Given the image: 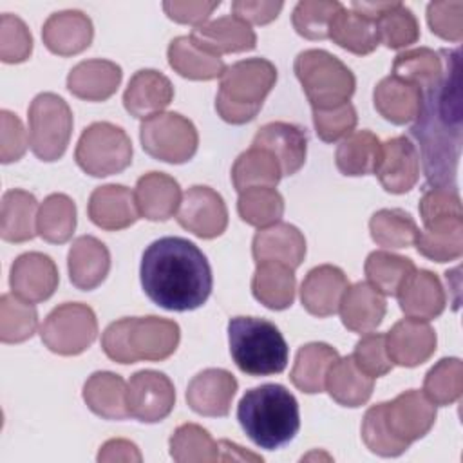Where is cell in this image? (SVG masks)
Here are the masks:
<instances>
[{
    "mask_svg": "<svg viewBox=\"0 0 463 463\" xmlns=\"http://www.w3.org/2000/svg\"><path fill=\"white\" fill-rule=\"evenodd\" d=\"M445 69L438 85L423 94L412 137L420 143L425 177L432 186H454L461 150L459 51H441Z\"/></svg>",
    "mask_w": 463,
    "mask_h": 463,
    "instance_id": "obj_1",
    "label": "cell"
},
{
    "mask_svg": "<svg viewBox=\"0 0 463 463\" xmlns=\"http://www.w3.org/2000/svg\"><path fill=\"white\" fill-rule=\"evenodd\" d=\"M139 277L145 295L168 311L201 307L213 286L206 255L183 237H161L146 246Z\"/></svg>",
    "mask_w": 463,
    "mask_h": 463,
    "instance_id": "obj_2",
    "label": "cell"
},
{
    "mask_svg": "<svg viewBox=\"0 0 463 463\" xmlns=\"http://www.w3.org/2000/svg\"><path fill=\"white\" fill-rule=\"evenodd\" d=\"M237 420L257 447L277 450L300 429L298 402L284 385L264 383L244 392L237 405Z\"/></svg>",
    "mask_w": 463,
    "mask_h": 463,
    "instance_id": "obj_3",
    "label": "cell"
},
{
    "mask_svg": "<svg viewBox=\"0 0 463 463\" xmlns=\"http://www.w3.org/2000/svg\"><path fill=\"white\" fill-rule=\"evenodd\" d=\"M179 340L181 329L174 320L156 315L127 317L103 331L101 347L118 364L161 362L175 353Z\"/></svg>",
    "mask_w": 463,
    "mask_h": 463,
    "instance_id": "obj_4",
    "label": "cell"
},
{
    "mask_svg": "<svg viewBox=\"0 0 463 463\" xmlns=\"http://www.w3.org/2000/svg\"><path fill=\"white\" fill-rule=\"evenodd\" d=\"M277 69L266 58H246L232 63L221 76L215 96V110L226 123L244 125L251 121L269 90L275 87Z\"/></svg>",
    "mask_w": 463,
    "mask_h": 463,
    "instance_id": "obj_5",
    "label": "cell"
},
{
    "mask_svg": "<svg viewBox=\"0 0 463 463\" xmlns=\"http://www.w3.org/2000/svg\"><path fill=\"white\" fill-rule=\"evenodd\" d=\"M230 354L250 376L279 374L288 365L289 347L279 327L257 317H233L228 322Z\"/></svg>",
    "mask_w": 463,
    "mask_h": 463,
    "instance_id": "obj_6",
    "label": "cell"
},
{
    "mask_svg": "<svg viewBox=\"0 0 463 463\" xmlns=\"http://www.w3.org/2000/svg\"><path fill=\"white\" fill-rule=\"evenodd\" d=\"M293 71L313 110L347 103L354 94L356 80L351 69L324 49H307L298 52Z\"/></svg>",
    "mask_w": 463,
    "mask_h": 463,
    "instance_id": "obj_7",
    "label": "cell"
},
{
    "mask_svg": "<svg viewBox=\"0 0 463 463\" xmlns=\"http://www.w3.org/2000/svg\"><path fill=\"white\" fill-rule=\"evenodd\" d=\"M74 159L92 177L119 174L132 163V141L121 127L96 121L81 132Z\"/></svg>",
    "mask_w": 463,
    "mask_h": 463,
    "instance_id": "obj_8",
    "label": "cell"
},
{
    "mask_svg": "<svg viewBox=\"0 0 463 463\" xmlns=\"http://www.w3.org/2000/svg\"><path fill=\"white\" fill-rule=\"evenodd\" d=\"M29 145L42 161L60 159L72 134V112L54 92L38 94L29 105Z\"/></svg>",
    "mask_w": 463,
    "mask_h": 463,
    "instance_id": "obj_9",
    "label": "cell"
},
{
    "mask_svg": "<svg viewBox=\"0 0 463 463\" xmlns=\"http://www.w3.org/2000/svg\"><path fill=\"white\" fill-rule=\"evenodd\" d=\"M139 139L148 156L174 165L190 161L199 145L195 125L177 112H159L143 119Z\"/></svg>",
    "mask_w": 463,
    "mask_h": 463,
    "instance_id": "obj_10",
    "label": "cell"
},
{
    "mask_svg": "<svg viewBox=\"0 0 463 463\" xmlns=\"http://www.w3.org/2000/svg\"><path fill=\"white\" fill-rule=\"evenodd\" d=\"M98 320L92 307L81 302H65L54 307L40 326L42 342L56 354L74 356L92 345Z\"/></svg>",
    "mask_w": 463,
    "mask_h": 463,
    "instance_id": "obj_11",
    "label": "cell"
},
{
    "mask_svg": "<svg viewBox=\"0 0 463 463\" xmlns=\"http://www.w3.org/2000/svg\"><path fill=\"white\" fill-rule=\"evenodd\" d=\"M128 414L143 423L165 420L175 405L172 380L159 371L143 369L130 376L127 383Z\"/></svg>",
    "mask_w": 463,
    "mask_h": 463,
    "instance_id": "obj_12",
    "label": "cell"
},
{
    "mask_svg": "<svg viewBox=\"0 0 463 463\" xmlns=\"http://www.w3.org/2000/svg\"><path fill=\"white\" fill-rule=\"evenodd\" d=\"M177 222L201 239H215L228 226L226 204L213 188L190 186L179 204Z\"/></svg>",
    "mask_w": 463,
    "mask_h": 463,
    "instance_id": "obj_13",
    "label": "cell"
},
{
    "mask_svg": "<svg viewBox=\"0 0 463 463\" xmlns=\"http://www.w3.org/2000/svg\"><path fill=\"white\" fill-rule=\"evenodd\" d=\"M383 403V420L392 436L407 445L423 438L436 421V405L420 391L411 389Z\"/></svg>",
    "mask_w": 463,
    "mask_h": 463,
    "instance_id": "obj_14",
    "label": "cell"
},
{
    "mask_svg": "<svg viewBox=\"0 0 463 463\" xmlns=\"http://www.w3.org/2000/svg\"><path fill=\"white\" fill-rule=\"evenodd\" d=\"M374 175L391 194H405L414 188L420 177V156L414 143L405 136L383 141Z\"/></svg>",
    "mask_w": 463,
    "mask_h": 463,
    "instance_id": "obj_15",
    "label": "cell"
},
{
    "mask_svg": "<svg viewBox=\"0 0 463 463\" xmlns=\"http://www.w3.org/2000/svg\"><path fill=\"white\" fill-rule=\"evenodd\" d=\"M60 282L54 260L40 251L22 253L14 259L9 273V286L25 302H43L56 291Z\"/></svg>",
    "mask_w": 463,
    "mask_h": 463,
    "instance_id": "obj_16",
    "label": "cell"
},
{
    "mask_svg": "<svg viewBox=\"0 0 463 463\" xmlns=\"http://www.w3.org/2000/svg\"><path fill=\"white\" fill-rule=\"evenodd\" d=\"M237 392V380L226 369H204L197 373L186 387V402L190 409L201 416H228L232 400Z\"/></svg>",
    "mask_w": 463,
    "mask_h": 463,
    "instance_id": "obj_17",
    "label": "cell"
},
{
    "mask_svg": "<svg viewBox=\"0 0 463 463\" xmlns=\"http://www.w3.org/2000/svg\"><path fill=\"white\" fill-rule=\"evenodd\" d=\"M436 331L420 318H403L385 335V345L392 364L416 367L427 362L436 351Z\"/></svg>",
    "mask_w": 463,
    "mask_h": 463,
    "instance_id": "obj_18",
    "label": "cell"
},
{
    "mask_svg": "<svg viewBox=\"0 0 463 463\" xmlns=\"http://www.w3.org/2000/svg\"><path fill=\"white\" fill-rule=\"evenodd\" d=\"M251 145L271 152L280 165L282 175L297 174L306 163L307 136L306 130L295 123H266L257 130Z\"/></svg>",
    "mask_w": 463,
    "mask_h": 463,
    "instance_id": "obj_19",
    "label": "cell"
},
{
    "mask_svg": "<svg viewBox=\"0 0 463 463\" xmlns=\"http://www.w3.org/2000/svg\"><path fill=\"white\" fill-rule=\"evenodd\" d=\"M92 38V20L78 9L52 13L42 27V40L45 47L58 56L80 54L90 45Z\"/></svg>",
    "mask_w": 463,
    "mask_h": 463,
    "instance_id": "obj_20",
    "label": "cell"
},
{
    "mask_svg": "<svg viewBox=\"0 0 463 463\" xmlns=\"http://www.w3.org/2000/svg\"><path fill=\"white\" fill-rule=\"evenodd\" d=\"M349 288L345 273L333 264L313 268L300 286V302L304 309L318 318L335 315L340 300Z\"/></svg>",
    "mask_w": 463,
    "mask_h": 463,
    "instance_id": "obj_21",
    "label": "cell"
},
{
    "mask_svg": "<svg viewBox=\"0 0 463 463\" xmlns=\"http://www.w3.org/2000/svg\"><path fill=\"white\" fill-rule=\"evenodd\" d=\"M90 221L107 232H118L132 226L141 215L134 192L123 184L98 186L87 206Z\"/></svg>",
    "mask_w": 463,
    "mask_h": 463,
    "instance_id": "obj_22",
    "label": "cell"
},
{
    "mask_svg": "<svg viewBox=\"0 0 463 463\" xmlns=\"http://www.w3.org/2000/svg\"><path fill=\"white\" fill-rule=\"evenodd\" d=\"M400 309L420 320H432L439 317L447 306L445 289L438 275L429 269H414L396 291Z\"/></svg>",
    "mask_w": 463,
    "mask_h": 463,
    "instance_id": "obj_23",
    "label": "cell"
},
{
    "mask_svg": "<svg viewBox=\"0 0 463 463\" xmlns=\"http://www.w3.org/2000/svg\"><path fill=\"white\" fill-rule=\"evenodd\" d=\"M190 36L201 49L215 56L251 51L257 45V34L251 25L235 14L221 16L197 25Z\"/></svg>",
    "mask_w": 463,
    "mask_h": 463,
    "instance_id": "obj_24",
    "label": "cell"
},
{
    "mask_svg": "<svg viewBox=\"0 0 463 463\" xmlns=\"http://www.w3.org/2000/svg\"><path fill=\"white\" fill-rule=\"evenodd\" d=\"M174 99V85L172 81L156 69H141L137 71L125 92L123 105L130 116L146 119L154 114L163 112L170 101Z\"/></svg>",
    "mask_w": 463,
    "mask_h": 463,
    "instance_id": "obj_25",
    "label": "cell"
},
{
    "mask_svg": "<svg viewBox=\"0 0 463 463\" xmlns=\"http://www.w3.org/2000/svg\"><path fill=\"white\" fill-rule=\"evenodd\" d=\"M255 262L277 260L289 268H298L306 257V239L302 232L288 222H275L259 228L251 242Z\"/></svg>",
    "mask_w": 463,
    "mask_h": 463,
    "instance_id": "obj_26",
    "label": "cell"
},
{
    "mask_svg": "<svg viewBox=\"0 0 463 463\" xmlns=\"http://www.w3.org/2000/svg\"><path fill=\"white\" fill-rule=\"evenodd\" d=\"M67 268L72 286L83 291H90L98 288L109 275V248L92 235H81L72 242L69 250Z\"/></svg>",
    "mask_w": 463,
    "mask_h": 463,
    "instance_id": "obj_27",
    "label": "cell"
},
{
    "mask_svg": "<svg viewBox=\"0 0 463 463\" xmlns=\"http://www.w3.org/2000/svg\"><path fill=\"white\" fill-rule=\"evenodd\" d=\"M121 67L110 60H85L67 74V89L85 101L109 99L121 83Z\"/></svg>",
    "mask_w": 463,
    "mask_h": 463,
    "instance_id": "obj_28",
    "label": "cell"
},
{
    "mask_svg": "<svg viewBox=\"0 0 463 463\" xmlns=\"http://www.w3.org/2000/svg\"><path fill=\"white\" fill-rule=\"evenodd\" d=\"M373 101L382 118L394 125H405L420 116L423 90L414 83L391 74L378 81L373 92Z\"/></svg>",
    "mask_w": 463,
    "mask_h": 463,
    "instance_id": "obj_29",
    "label": "cell"
},
{
    "mask_svg": "<svg viewBox=\"0 0 463 463\" xmlns=\"http://www.w3.org/2000/svg\"><path fill=\"white\" fill-rule=\"evenodd\" d=\"M139 215L148 221H168L181 204L179 183L163 172H148L137 179L134 190Z\"/></svg>",
    "mask_w": 463,
    "mask_h": 463,
    "instance_id": "obj_30",
    "label": "cell"
},
{
    "mask_svg": "<svg viewBox=\"0 0 463 463\" xmlns=\"http://www.w3.org/2000/svg\"><path fill=\"white\" fill-rule=\"evenodd\" d=\"M342 324L353 333H369L376 329L387 311L383 295L369 282L349 286L338 306Z\"/></svg>",
    "mask_w": 463,
    "mask_h": 463,
    "instance_id": "obj_31",
    "label": "cell"
},
{
    "mask_svg": "<svg viewBox=\"0 0 463 463\" xmlns=\"http://www.w3.org/2000/svg\"><path fill=\"white\" fill-rule=\"evenodd\" d=\"M295 271L288 264L277 260L257 262L251 279V293L268 309H288L295 300Z\"/></svg>",
    "mask_w": 463,
    "mask_h": 463,
    "instance_id": "obj_32",
    "label": "cell"
},
{
    "mask_svg": "<svg viewBox=\"0 0 463 463\" xmlns=\"http://www.w3.org/2000/svg\"><path fill=\"white\" fill-rule=\"evenodd\" d=\"M83 400L87 407L103 420H125L130 416L127 405V383L116 373H92L83 385Z\"/></svg>",
    "mask_w": 463,
    "mask_h": 463,
    "instance_id": "obj_33",
    "label": "cell"
},
{
    "mask_svg": "<svg viewBox=\"0 0 463 463\" xmlns=\"http://www.w3.org/2000/svg\"><path fill=\"white\" fill-rule=\"evenodd\" d=\"M170 67L183 78L208 81L221 78L226 65L221 56H215L204 49H201L192 36H177L170 42L168 51Z\"/></svg>",
    "mask_w": 463,
    "mask_h": 463,
    "instance_id": "obj_34",
    "label": "cell"
},
{
    "mask_svg": "<svg viewBox=\"0 0 463 463\" xmlns=\"http://www.w3.org/2000/svg\"><path fill=\"white\" fill-rule=\"evenodd\" d=\"M338 351L324 342H309L297 351L291 383L306 394H317L326 389V376L338 360Z\"/></svg>",
    "mask_w": 463,
    "mask_h": 463,
    "instance_id": "obj_35",
    "label": "cell"
},
{
    "mask_svg": "<svg viewBox=\"0 0 463 463\" xmlns=\"http://www.w3.org/2000/svg\"><path fill=\"white\" fill-rule=\"evenodd\" d=\"M38 201L31 192L13 188L2 197L0 210V235L7 242L31 241L36 232Z\"/></svg>",
    "mask_w": 463,
    "mask_h": 463,
    "instance_id": "obj_36",
    "label": "cell"
},
{
    "mask_svg": "<svg viewBox=\"0 0 463 463\" xmlns=\"http://www.w3.org/2000/svg\"><path fill=\"white\" fill-rule=\"evenodd\" d=\"M326 389L329 396L344 407H360L369 402L374 378L367 376L353 360V356H344L331 365L326 376Z\"/></svg>",
    "mask_w": 463,
    "mask_h": 463,
    "instance_id": "obj_37",
    "label": "cell"
},
{
    "mask_svg": "<svg viewBox=\"0 0 463 463\" xmlns=\"http://www.w3.org/2000/svg\"><path fill=\"white\" fill-rule=\"evenodd\" d=\"M329 38L342 49L358 56L371 54L380 43L376 22L344 5L331 20Z\"/></svg>",
    "mask_w": 463,
    "mask_h": 463,
    "instance_id": "obj_38",
    "label": "cell"
},
{
    "mask_svg": "<svg viewBox=\"0 0 463 463\" xmlns=\"http://www.w3.org/2000/svg\"><path fill=\"white\" fill-rule=\"evenodd\" d=\"M282 177L277 157L260 146L244 150L232 166V181L237 192L251 186H277Z\"/></svg>",
    "mask_w": 463,
    "mask_h": 463,
    "instance_id": "obj_39",
    "label": "cell"
},
{
    "mask_svg": "<svg viewBox=\"0 0 463 463\" xmlns=\"http://www.w3.org/2000/svg\"><path fill=\"white\" fill-rule=\"evenodd\" d=\"M414 246L423 257L436 262L459 259L463 253V217L423 226Z\"/></svg>",
    "mask_w": 463,
    "mask_h": 463,
    "instance_id": "obj_40",
    "label": "cell"
},
{
    "mask_svg": "<svg viewBox=\"0 0 463 463\" xmlns=\"http://www.w3.org/2000/svg\"><path fill=\"white\" fill-rule=\"evenodd\" d=\"M445 69V58L429 47H418L400 52L392 63V76L414 83L423 94L438 85Z\"/></svg>",
    "mask_w": 463,
    "mask_h": 463,
    "instance_id": "obj_41",
    "label": "cell"
},
{
    "mask_svg": "<svg viewBox=\"0 0 463 463\" xmlns=\"http://www.w3.org/2000/svg\"><path fill=\"white\" fill-rule=\"evenodd\" d=\"M380 139L369 130L351 132L336 148L335 163L344 175H369L374 174L380 157Z\"/></svg>",
    "mask_w": 463,
    "mask_h": 463,
    "instance_id": "obj_42",
    "label": "cell"
},
{
    "mask_svg": "<svg viewBox=\"0 0 463 463\" xmlns=\"http://www.w3.org/2000/svg\"><path fill=\"white\" fill-rule=\"evenodd\" d=\"M76 230V204L65 194H51L38 208L36 232L52 244L67 242Z\"/></svg>",
    "mask_w": 463,
    "mask_h": 463,
    "instance_id": "obj_43",
    "label": "cell"
},
{
    "mask_svg": "<svg viewBox=\"0 0 463 463\" xmlns=\"http://www.w3.org/2000/svg\"><path fill=\"white\" fill-rule=\"evenodd\" d=\"M373 241L383 248H409L416 242L418 224L412 215L400 208H383L369 221Z\"/></svg>",
    "mask_w": 463,
    "mask_h": 463,
    "instance_id": "obj_44",
    "label": "cell"
},
{
    "mask_svg": "<svg viewBox=\"0 0 463 463\" xmlns=\"http://www.w3.org/2000/svg\"><path fill=\"white\" fill-rule=\"evenodd\" d=\"M170 456L177 463L219 461V441L197 423L179 425L170 436Z\"/></svg>",
    "mask_w": 463,
    "mask_h": 463,
    "instance_id": "obj_45",
    "label": "cell"
},
{
    "mask_svg": "<svg viewBox=\"0 0 463 463\" xmlns=\"http://www.w3.org/2000/svg\"><path fill=\"white\" fill-rule=\"evenodd\" d=\"M237 212L246 224L266 228L280 221L284 199L273 186H251L239 192Z\"/></svg>",
    "mask_w": 463,
    "mask_h": 463,
    "instance_id": "obj_46",
    "label": "cell"
},
{
    "mask_svg": "<svg viewBox=\"0 0 463 463\" xmlns=\"http://www.w3.org/2000/svg\"><path fill=\"white\" fill-rule=\"evenodd\" d=\"M365 277L382 295H396L403 280L416 269L409 257H402L385 250L369 253L365 259Z\"/></svg>",
    "mask_w": 463,
    "mask_h": 463,
    "instance_id": "obj_47",
    "label": "cell"
},
{
    "mask_svg": "<svg viewBox=\"0 0 463 463\" xmlns=\"http://www.w3.org/2000/svg\"><path fill=\"white\" fill-rule=\"evenodd\" d=\"M36 327V307L14 293H4L0 298V340L4 344L25 342L34 335Z\"/></svg>",
    "mask_w": 463,
    "mask_h": 463,
    "instance_id": "obj_48",
    "label": "cell"
},
{
    "mask_svg": "<svg viewBox=\"0 0 463 463\" xmlns=\"http://www.w3.org/2000/svg\"><path fill=\"white\" fill-rule=\"evenodd\" d=\"M380 43L389 49H403L416 43L420 38V25L414 13L402 2H391L376 18Z\"/></svg>",
    "mask_w": 463,
    "mask_h": 463,
    "instance_id": "obj_49",
    "label": "cell"
},
{
    "mask_svg": "<svg viewBox=\"0 0 463 463\" xmlns=\"http://www.w3.org/2000/svg\"><path fill=\"white\" fill-rule=\"evenodd\" d=\"M463 392V364L459 358H441L423 380V394L434 405H450Z\"/></svg>",
    "mask_w": 463,
    "mask_h": 463,
    "instance_id": "obj_50",
    "label": "cell"
},
{
    "mask_svg": "<svg viewBox=\"0 0 463 463\" xmlns=\"http://www.w3.org/2000/svg\"><path fill=\"white\" fill-rule=\"evenodd\" d=\"M340 7V2L302 0L293 9V27L307 40H326L329 38L331 20Z\"/></svg>",
    "mask_w": 463,
    "mask_h": 463,
    "instance_id": "obj_51",
    "label": "cell"
},
{
    "mask_svg": "<svg viewBox=\"0 0 463 463\" xmlns=\"http://www.w3.org/2000/svg\"><path fill=\"white\" fill-rule=\"evenodd\" d=\"M362 439L365 447L383 458H394L403 454L409 445L396 439L383 420V403H376L367 409L362 420Z\"/></svg>",
    "mask_w": 463,
    "mask_h": 463,
    "instance_id": "obj_52",
    "label": "cell"
},
{
    "mask_svg": "<svg viewBox=\"0 0 463 463\" xmlns=\"http://www.w3.org/2000/svg\"><path fill=\"white\" fill-rule=\"evenodd\" d=\"M33 52V36L22 18L2 14L0 18V58L4 63H22Z\"/></svg>",
    "mask_w": 463,
    "mask_h": 463,
    "instance_id": "obj_53",
    "label": "cell"
},
{
    "mask_svg": "<svg viewBox=\"0 0 463 463\" xmlns=\"http://www.w3.org/2000/svg\"><path fill=\"white\" fill-rule=\"evenodd\" d=\"M420 217L423 226L463 217L461 199L454 186H430L420 199Z\"/></svg>",
    "mask_w": 463,
    "mask_h": 463,
    "instance_id": "obj_54",
    "label": "cell"
},
{
    "mask_svg": "<svg viewBox=\"0 0 463 463\" xmlns=\"http://www.w3.org/2000/svg\"><path fill=\"white\" fill-rule=\"evenodd\" d=\"M358 116L354 107L347 101L331 109H315L313 125L317 136L326 143H335L347 137L356 127Z\"/></svg>",
    "mask_w": 463,
    "mask_h": 463,
    "instance_id": "obj_55",
    "label": "cell"
},
{
    "mask_svg": "<svg viewBox=\"0 0 463 463\" xmlns=\"http://www.w3.org/2000/svg\"><path fill=\"white\" fill-rule=\"evenodd\" d=\"M351 356H353L354 364L371 378L387 374L394 365L387 353L385 335H382V333H369V335L362 336L356 342L354 353Z\"/></svg>",
    "mask_w": 463,
    "mask_h": 463,
    "instance_id": "obj_56",
    "label": "cell"
},
{
    "mask_svg": "<svg viewBox=\"0 0 463 463\" xmlns=\"http://www.w3.org/2000/svg\"><path fill=\"white\" fill-rule=\"evenodd\" d=\"M463 2H430L427 5V22L430 31L449 42L463 38Z\"/></svg>",
    "mask_w": 463,
    "mask_h": 463,
    "instance_id": "obj_57",
    "label": "cell"
},
{
    "mask_svg": "<svg viewBox=\"0 0 463 463\" xmlns=\"http://www.w3.org/2000/svg\"><path fill=\"white\" fill-rule=\"evenodd\" d=\"M2 132H0V159L2 163H13L22 159L29 145V134L25 132L20 118L9 110L0 112Z\"/></svg>",
    "mask_w": 463,
    "mask_h": 463,
    "instance_id": "obj_58",
    "label": "cell"
},
{
    "mask_svg": "<svg viewBox=\"0 0 463 463\" xmlns=\"http://www.w3.org/2000/svg\"><path fill=\"white\" fill-rule=\"evenodd\" d=\"M221 5V2H163V9L170 20L177 24L203 25L210 18V14Z\"/></svg>",
    "mask_w": 463,
    "mask_h": 463,
    "instance_id": "obj_59",
    "label": "cell"
},
{
    "mask_svg": "<svg viewBox=\"0 0 463 463\" xmlns=\"http://www.w3.org/2000/svg\"><path fill=\"white\" fill-rule=\"evenodd\" d=\"M282 2H260V0H237L232 4V11L246 24L264 25L273 22L282 11Z\"/></svg>",
    "mask_w": 463,
    "mask_h": 463,
    "instance_id": "obj_60",
    "label": "cell"
},
{
    "mask_svg": "<svg viewBox=\"0 0 463 463\" xmlns=\"http://www.w3.org/2000/svg\"><path fill=\"white\" fill-rule=\"evenodd\" d=\"M98 461H141V452L128 439H109L98 452Z\"/></svg>",
    "mask_w": 463,
    "mask_h": 463,
    "instance_id": "obj_61",
    "label": "cell"
},
{
    "mask_svg": "<svg viewBox=\"0 0 463 463\" xmlns=\"http://www.w3.org/2000/svg\"><path fill=\"white\" fill-rule=\"evenodd\" d=\"M219 459L221 461H262L260 456L251 454L248 450H244L242 447H239L237 443H232L228 439H221L219 441Z\"/></svg>",
    "mask_w": 463,
    "mask_h": 463,
    "instance_id": "obj_62",
    "label": "cell"
}]
</instances>
